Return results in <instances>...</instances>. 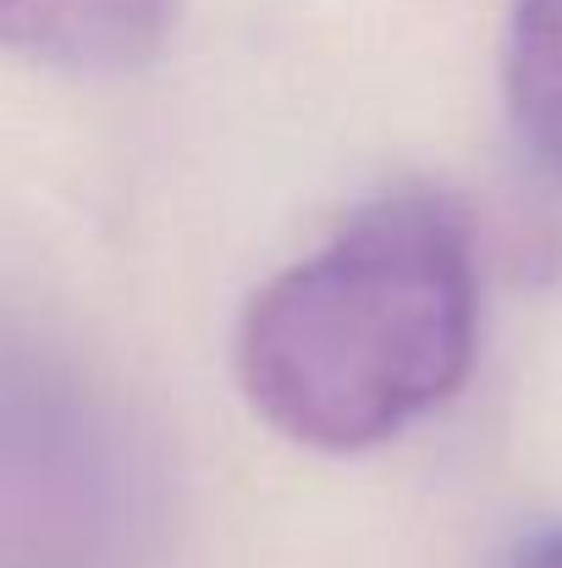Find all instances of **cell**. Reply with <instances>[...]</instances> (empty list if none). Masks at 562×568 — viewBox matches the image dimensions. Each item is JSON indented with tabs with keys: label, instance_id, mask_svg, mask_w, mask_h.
I'll list each match as a JSON object with an SVG mask.
<instances>
[{
	"label": "cell",
	"instance_id": "cell-3",
	"mask_svg": "<svg viewBox=\"0 0 562 568\" xmlns=\"http://www.w3.org/2000/svg\"><path fill=\"white\" fill-rule=\"evenodd\" d=\"M508 111L530 155L562 178V0H519L508 22Z\"/></svg>",
	"mask_w": 562,
	"mask_h": 568
},
{
	"label": "cell",
	"instance_id": "cell-1",
	"mask_svg": "<svg viewBox=\"0 0 562 568\" xmlns=\"http://www.w3.org/2000/svg\"><path fill=\"white\" fill-rule=\"evenodd\" d=\"M474 348V226L447 193L397 189L254 293L237 381L287 442L370 453L441 408Z\"/></svg>",
	"mask_w": 562,
	"mask_h": 568
},
{
	"label": "cell",
	"instance_id": "cell-4",
	"mask_svg": "<svg viewBox=\"0 0 562 568\" xmlns=\"http://www.w3.org/2000/svg\"><path fill=\"white\" fill-rule=\"evenodd\" d=\"M502 568H562V530H541V536L519 541Z\"/></svg>",
	"mask_w": 562,
	"mask_h": 568
},
{
	"label": "cell",
	"instance_id": "cell-2",
	"mask_svg": "<svg viewBox=\"0 0 562 568\" xmlns=\"http://www.w3.org/2000/svg\"><path fill=\"white\" fill-rule=\"evenodd\" d=\"M183 0H0V50L67 67V72H127L144 67Z\"/></svg>",
	"mask_w": 562,
	"mask_h": 568
}]
</instances>
